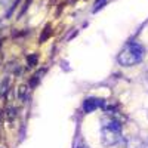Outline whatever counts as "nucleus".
Returning a JSON list of instances; mask_svg holds the SVG:
<instances>
[{
  "instance_id": "nucleus-2",
  "label": "nucleus",
  "mask_w": 148,
  "mask_h": 148,
  "mask_svg": "<svg viewBox=\"0 0 148 148\" xmlns=\"http://www.w3.org/2000/svg\"><path fill=\"white\" fill-rule=\"evenodd\" d=\"M102 101L101 99H96V98H89V99H86L84 104H83V110L86 113H92L93 110H96L98 107H101Z\"/></svg>"
},
{
  "instance_id": "nucleus-4",
  "label": "nucleus",
  "mask_w": 148,
  "mask_h": 148,
  "mask_svg": "<svg viewBox=\"0 0 148 148\" xmlns=\"http://www.w3.org/2000/svg\"><path fill=\"white\" fill-rule=\"evenodd\" d=\"M77 148H88V147H86V145H84V144H83V145H79V147H77Z\"/></svg>"
},
{
  "instance_id": "nucleus-1",
  "label": "nucleus",
  "mask_w": 148,
  "mask_h": 148,
  "mask_svg": "<svg viewBox=\"0 0 148 148\" xmlns=\"http://www.w3.org/2000/svg\"><path fill=\"white\" fill-rule=\"evenodd\" d=\"M142 58H144V47L138 43H130L120 52L117 61L123 67H130L141 62Z\"/></svg>"
},
{
  "instance_id": "nucleus-3",
  "label": "nucleus",
  "mask_w": 148,
  "mask_h": 148,
  "mask_svg": "<svg viewBox=\"0 0 148 148\" xmlns=\"http://www.w3.org/2000/svg\"><path fill=\"white\" fill-rule=\"evenodd\" d=\"M105 3V0H96V3H95V8H93V12H96V10H99L101 8H102V5Z\"/></svg>"
}]
</instances>
